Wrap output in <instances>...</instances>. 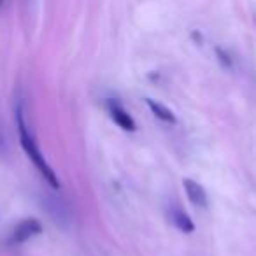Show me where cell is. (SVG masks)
Returning <instances> with one entry per match:
<instances>
[{
	"label": "cell",
	"instance_id": "cell-1",
	"mask_svg": "<svg viewBox=\"0 0 256 256\" xmlns=\"http://www.w3.org/2000/svg\"><path fill=\"white\" fill-rule=\"evenodd\" d=\"M14 120H16V128H18L20 144H22L25 154L32 160V164L36 165L39 174L42 176L44 181H46L51 188H60V179H58L56 172L48 164L46 156H44L42 151H40L39 142H37L32 128H30V124H28V120H26V110L22 100H18L14 106Z\"/></svg>",
	"mask_w": 256,
	"mask_h": 256
},
{
	"label": "cell",
	"instance_id": "cell-2",
	"mask_svg": "<svg viewBox=\"0 0 256 256\" xmlns=\"http://www.w3.org/2000/svg\"><path fill=\"white\" fill-rule=\"evenodd\" d=\"M104 106H106V110H107V114H109V118L121 128V130H124V132H136L137 130L136 120L132 118V114L124 109V106L120 100V96L118 95L106 96Z\"/></svg>",
	"mask_w": 256,
	"mask_h": 256
},
{
	"label": "cell",
	"instance_id": "cell-3",
	"mask_svg": "<svg viewBox=\"0 0 256 256\" xmlns=\"http://www.w3.org/2000/svg\"><path fill=\"white\" fill-rule=\"evenodd\" d=\"M42 234V224L39 220L36 218H26L22 220L20 223L14 224V228L11 230L8 237V244L9 246H22L25 242H28L30 238L37 237V235Z\"/></svg>",
	"mask_w": 256,
	"mask_h": 256
},
{
	"label": "cell",
	"instance_id": "cell-4",
	"mask_svg": "<svg viewBox=\"0 0 256 256\" xmlns=\"http://www.w3.org/2000/svg\"><path fill=\"white\" fill-rule=\"evenodd\" d=\"M165 216H167V221L172 224L174 228H178L182 234H192L195 230V223L193 220L188 216L184 209L181 207V204L176 202V200H170V202L165 206Z\"/></svg>",
	"mask_w": 256,
	"mask_h": 256
},
{
	"label": "cell",
	"instance_id": "cell-5",
	"mask_svg": "<svg viewBox=\"0 0 256 256\" xmlns=\"http://www.w3.org/2000/svg\"><path fill=\"white\" fill-rule=\"evenodd\" d=\"M182 186H184V193H186V196H188V200L196 209H207V207H209V196H207L206 188H204L200 182L186 178V179H182Z\"/></svg>",
	"mask_w": 256,
	"mask_h": 256
},
{
	"label": "cell",
	"instance_id": "cell-6",
	"mask_svg": "<svg viewBox=\"0 0 256 256\" xmlns=\"http://www.w3.org/2000/svg\"><path fill=\"white\" fill-rule=\"evenodd\" d=\"M146 104H148V107H150V110L153 112V116L156 118V120L164 121V123H168V124L178 123L176 114L172 112V109H168L165 104L156 102V100H153V98H146Z\"/></svg>",
	"mask_w": 256,
	"mask_h": 256
},
{
	"label": "cell",
	"instance_id": "cell-7",
	"mask_svg": "<svg viewBox=\"0 0 256 256\" xmlns=\"http://www.w3.org/2000/svg\"><path fill=\"white\" fill-rule=\"evenodd\" d=\"M46 209L50 212V216L53 218L54 221L58 223H67L68 220V209L62 200L58 198H53V196H46Z\"/></svg>",
	"mask_w": 256,
	"mask_h": 256
},
{
	"label": "cell",
	"instance_id": "cell-8",
	"mask_svg": "<svg viewBox=\"0 0 256 256\" xmlns=\"http://www.w3.org/2000/svg\"><path fill=\"white\" fill-rule=\"evenodd\" d=\"M9 148H8V139H6V134H4V128L0 124V156L2 154H8Z\"/></svg>",
	"mask_w": 256,
	"mask_h": 256
}]
</instances>
